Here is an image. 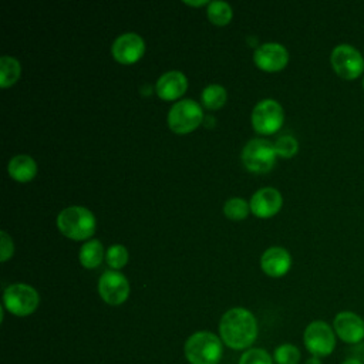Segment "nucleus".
Listing matches in <instances>:
<instances>
[{"label": "nucleus", "instance_id": "9", "mask_svg": "<svg viewBox=\"0 0 364 364\" xmlns=\"http://www.w3.org/2000/svg\"><path fill=\"white\" fill-rule=\"evenodd\" d=\"M284 119L282 105L274 100H262L252 112V125L256 132L269 135L280 129Z\"/></svg>", "mask_w": 364, "mask_h": 364}, {"label": "nucleus", "instance_id": "3", "mask_svg": "<svg viewBox=\"0 0 364 364\" xmlns=\"http://www.w3.org/2000/svg\"><path fill=\"white\" fill-rule=\"evenodd\" d=\"M185 354L191 364H218L222 355V344L215 334L198 331L188 338Z\"/></svg>", "mask_w": 364, "mask_h": 364}, {"label": "nucleus", "instance_id": "13", "mask_svg": "<svg viewBox=\"0 0 364 364\" xmlns=\"http://www.w3.org/2000/svg\"><path fill=\"white\" fill-rule=\"evenodd\" d=\"M253 60L259 68L274 73L286 67L289 61V53L284 46L279 43H264L256 48Z\"/></svg>", "mask_w": 364, "mask_h": 364}, {"label": "nucleus", "instance_id": "29", "mask_svg": "<svg viewBox=\"0 0 364 364\" xmlns=\"http://www.w3.org/2000/svg\"><path fill=\"white\" fill-rule=\"evenodd\" d=\"M304 364H323V363H321V360H320L318 357H314V355H311L310 358H307V360L304 361Z\"/></svg>", "mask_w": 364, "mask_h": 364}, {"label": "nucleus", "instance_id": "8", "mask_svg": "<svg viewBox=\"0 0 364 364\" xmlns=\"http://www.w3.org/2000/svg\"><path fill=\"white\" fill-rule=\"evenodd\" d=\"M38 293L26 283H14L6 287L3 301L6 309L16 316H28L38 306Z\"/></svg>", "mask_w": 364, "mask_h": 364}, {"label": "nucleus", "instance_id": "4", "mask_svg": "<svg viewBox=\"0 0 364 364\" xmlns=\"http://www.w3.org/2000/svg\"><path fill=\"white\" fill-rule=\"evenodd\" d=\"M203 119L202 108L192 100L175 102L168 112V125L176 134H188L196 129Z\"/></svg>", "mask_w": 364, "mask_h": 364}, {"label": "nucleus", "instance_id": "19", "mask_svg": "<svg viewBox=\"0 0 364 364\" xmlns=\"http://www.w3.org/2000/svg\"><path fill=\"white\" fill-rule=\"evenodd\" d=\"M21 73V67L20 63L10 57V55H3L0 58V85L3 88L13 85Z\"/></svg>", "mask_w": 364, "mask_h": 364}, {"label": "nucleus", "instance_id": "23", "mask_svg": "<svg viewBox=\"0 0 364 364\" xmlns=\"http://www.w3.org/2000/svg\"><path fill=\"white\" fill-rule=\"evenodd\" d=\"M274 360L277 364H299L300 350L293 344H282L274 350Z\"/></svg>", "mask_w": 364, "mask_h": 364}, {"label": "nucleus", "instance_id": "27", "mask_svg": "<svg viewBox=\"0 0 364 364\" xmlns=\"http://www.w3.org/2000/svg\"><path fill=\"white\" fill-rule=\"evenodd\" d=\"M0 246H1V250H0V259H1V262H6L11 255H13V252H14V245H13V242H11V239H10V236L4 232V230H1L0 232Z\"/></svg>", "mask_w": 364, "mask_h": 364}, {"label": "nucleus", "instance_id": "6", "mask_svg": "<svg viewBox=\"0 0 364 364\" xmlns=\"http://www.w3.org/2000/svg\"><path fill=\"white\" fill-rule=\"evenodd\" d=\"M336 333L334 328L326 321L316 320L311 321L303 334V341L306 348L314 357H326L331 354L336 348Z\"/></svg>", "mask_w": 364, "mask_h": 364}, {"label": "nucleus", "instance_id": "17", "mask_svg": "<svg viewBox=\"0 0 364 364\" xmlns=\"http://www.w3.org/2000/svg\"><path fill=\"white\" fill-rule=\"evenodd\" d=\"M9 175L18 182H28L37 173V164L28 155H16L9 161Z\"/></svg>", "mask_w": 364, "mask_h": 364}, {"label": "nucleus", "instance_id": "14", "mask_svg": "<svg viewBox=\"0 0 364 364\" xmlns=\"http://www.w3.org/2000/svg\"><path fill=\"white\" fill-rule=\"evenodd\" d=\"M282 195L274 188H262L250 199V210L259 218H270L282 208Z\"/></svg>", "mask_w": 364, "mask_h": 364}, {"label": "nucleus", "instance_id": "31", "mask_svg": "<svg viewBox=\"0 0 364 364\" xmlns=\"http://www.w3.org/2000/svg\"><path fill=\"white\" fill-rule=\"evenodd\" d=\"M363 90H364V80H363Z\"/></svg>", "mask_w": 364, "mask_h": 364}, {"label": "nucleus", "instance_id": "22", "mask_svg": "<svg viewBox=\"0 0 364 364\" xmlns=\"http://www.w3.org/2000/svg\"><path fill=\"white\" fill-rule=\"evenodd\" d=\"M249 209H250V205L242 198H232V199L226 200V203L223 206L225 215L233 220L245 219L249 213Z\"/></svg>", "mask_w": 364, "mask_h": 364}, {"label": "nucleus", "instance_id": "15", "mask_svg": "<svg viewBox=\"0 0 364 364\" xmlns=\"http://www.w3.org/2000/svg\"><path fill=\"white\" fill-rule=\"evenodd\" d=\"M260 266L267 276L280 277L286 274L291 266L290 253L280 246L269 247L260 257Z\"/></svg>", "mask_w": 364, "mask_h": 364}, {"label": "nucleus", "instance_id": "7", "mask_svg": "<svg viewBox=\"0 0 364 364\" xmlns=\"http://www.w3.org/2000/svg\"><path fill=\"white\" fill-rule=\"evenodd\" d=\"M276 155L274 145L270 141L255 138L245 145L242 151V161L249 171L262 173L272 169Z\"/></svg>", "mask_w": 364, "mask_h": 364}, {"label": "nucleus", "instance_id": "21", "mask_svg": "<svg viewBox=\"0 0 364 364\" xmlns=\"http://www.w3.org/2000/svg\"><path fill=\"white\" fill-rule=\"evenodd\" d=\"M208 17L216 26H225L232 18V7L225 1H210L208 6Z\"/></svg>", "mask_w": 364, "mask_h": 364}, {"label": "nucleus", "instance_id": "26", "mask_svg": "<svg viewBox=\"0 0 364 364\" xmlns=\"http://www.w3.org/2000/svg\"><path fill=\"white\" fill-rule=\"evenodd\" d=\"M239 364H272V357L262 348H250L242 355Z\"/></svg>", "mask_w": 364, "mask_h": 364}, {"label": "nucleus", "instance_id": "12", "mask_svg": "<svg viewBox=\"0 0 364 364\" xmlns=\"http://www.w3.org/2000/svg\"><path fill=\"white\" fill-rule=\"evenodd\" d=\"M145 51V43L136 33H124L118 36L112 46V57L122 64H132L138 61Z\"/></svg>", "mask_w": 364, "mask_h": 364}, {"label": "nucleus", "instance_id": "28", "mask_svg": "<svg viewBox=\"0 0 364 364\" xmlns=\"http://www.w3.org/2000/svg\"><path fill=\"white\" fill-rule=\"evenodd\" d=\"M341 364H364V363H363V360L358 358V357H348V358H346Z\"/></svg>", "mask_w": 364, "mask_h": 364}, {"label": "nucleus", "instance_id": "16", "mask_svg": "<svg viewBox=\"0 0 364 364\" xmlns=\"http://www.w3.org/2000/svg\"><path fill=\"white\" fill-rule=\"evenodd\" d=\"M188 88V80L181 71H168L162 74L155 85L156 94L166 101L179 98Z\"/></svg>", "mask_w": 364, "mask_h": 364}, {"label": "nucleus", "instance_id": "11", "mask_svg": "<svg viewBox=\"0 0 364 364\" xmlns=\"http://www.w3.org/2000/svg\"><path fill=\"white\" fill-rule=\"evenodd\" d=\"M336 336L347 344H358L364 340V318L354 311H340L333 320Z\"/></svg>", "mask_w": 364, "mask_h": 364}, {"label": "nucleus", "instance_id": "20", "mask_svg": "<svg viewBox=\"0 0 364 364\" xmlns=\"http://www.w3.org/2000/svg\"><path fill=\"white\" fill-rule=\"evenodd\" d=\"M226 90L219 84H210L202 91V102L209 109H218L226 102Z\"/></svg>", "mask_w": 364, "mask_h": 364}, {"label": "nucleus", "instance_id": "1", "mask_svg": "<svg viewBox=\"0 0 364 364\" xmlns=\"http://www.w3.org/2000/svg\"><path fill=\"white\" fill-rule=\"evenodd\" d=\"M222 340L233 350L249 347L257 336V323L255 316L242 307L228 310L220 318Z\"/></svg>", "mask_w": 364, "mask_h": 364}, {"label": "nucleus", "instance_id": "18", "mask_svg": "<svg viewBox=\"0 0 364 364\" xmlns=\"http://www.w3.org/2000/svg\"><path fill=\"white\" fill-rule=\"evenodd\" d=\"M78 257L84 267H88V269L97 267L102 262V257H104L102 243L97 239H91V240L85 242L80 249Z\"/></svg>", "mask_w": 364, "mask_h": 364}, {"label": "nucleus", "instance_id": "30", "mask_svg": "<svg viewBox=\"0 0 364 364\" xmlns=\"http://www.w3.org/2000/svg\"><path fill=\"white\" fill-rule=\"evenodd\" d=\"M185 3L189 4V6H202V4H208L206 0H202V1H185Z\"/></svg>", "mask_w": 364, "mask_h": 364}, {"label": "nucleus", "instance_id": "2", "mask_svg": "<svg viewBox=\"0 0 364 364\" xmlns=\"http://www.w3.org/2000/svg\"><path fill=\"white\" fill-rule=\"evenodd\" d=\"M57 228L68 239L84 240L94 233L95 218L87 208L70 206L57 216Z\"/></svg>", "mask_w": 364, "mask_h": 364}, {"label": "nucleus", "instance_id": "5", "mask_svg": "<svg viewBox=\"0 0 364 364\" xmlns=\"http://www.w3.org/2000/svg\"><path fill=\"white\" fill-rule=\"evenodd\" d=\"M333 70L343 80H355L364 71V57L351 44H338L330 55Z\"/></svg>", "mask_w": 364, "mask_h": 364}, {"label": "nucleus", "instance_id": "25", "mask_svg": "<svg viewBox=\"0 0 364 364\" xmlns=\"http://www.w3.org/2000/svg\"><path fill=\"white\" fill-rule=\"evenodd\" d=\"M105 257H107V263L112 269H121L128 262V252L122 245H112L107 250Z\"/></svg>", "mask_w": 364, "mask_h": 364}, {"label": "nucleus", "instance_id": "10", "mask_svg": "<svg viewBox=\"0 0 364 364\" xmlns=\"http://www.w3.org/2000/svg\"><path fill=\"white\" fill-rule=\"evenodd\" d=\"M98 291L104 301L117 306L128 299L129 284L122 273L117 270H105L100 276Z\"/></svg>", "mask_w": 364, "mask_h": 364}, {"label": "nucleus", "instance_id": "24", "mask_svg": "<svg viewBox=\"0 0 364 364\" xmlns=\"http://www.w3.org/2000/svg\"><path fill=\"white\" fill-rule=\"evenodd\" d=\"M273 145H274L276 154L283 158H291L299 149V144L296 138H293L291 135L279 136Z\"/></svg>", "mask_w": 364, "mask_h": 364}]
</instances>
